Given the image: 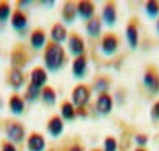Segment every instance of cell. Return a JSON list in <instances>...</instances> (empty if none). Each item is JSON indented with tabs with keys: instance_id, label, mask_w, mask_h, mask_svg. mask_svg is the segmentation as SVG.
<instances>
[{
	"instance_id": "1",
	"label": "cell",
	"mask_w": 159,
	"mask_h": 151,
	"mask_svg": "<svg viewBox=\"0 0 159 151\" xmlns=\"http://www.w3.org/2000/svg\"><path fill=\"white\" fill-rule=\"evenodd\" d=\"M43 59H45V65L49 72H59L65 64V51L61 45L51 42L45 46Z\"/></svg>"
},
{
	"instance_id": "2",
	"label": "cell",
	"mask_w": 159,
	"mask_h": 151,
	"mask_svg": "<svg viewBox=\"0 0 159 151\" xmlns=\"http://www.w3.org/2000/svg\"><path fill=\"white\" fill-rule=\"evenodd\" d=\"M5 134L8 137V142L11 143H21L24 139H25V130H24V126L18 121H7L5 122Z\"/></svg>"
},
{
	"instance_id": "3",
	"label": "cell",
	"mask_w": 159,
	"mask_h": 151,
	"mask_svg": "<svg viewBox=\"0 0 159 151\" xmlns=\"http://www.w3.org/2000/svg\"><path fill=\"white\" fill-rule=\"evenodd\" d=\"M91 99V89L86 85H78L72 91V103L78 108H84Z\"/></svg>"
},
{
	"instance_id": "4",
	"label": "cell",
	"mask_w": 159,
	"mask_h": 151,
	"mask_svg": "<svg viewBox=\"0 0 159 151\" xmlns=\"http://www.w3.org/2000/svg\"><path fill=\"white\" fill-rule=\"evenodd\" d=\"M143 86L148 89L150 94L159 92V73L153 65H148L143 73Z\"/></svg>"
},
{
	"instance_id": "5",
	"label": "cell",
	"mask_w": 159,
	"mask_h": 151,
	"mask_svg": "<svg viewBox=\"0 0 159 151\" xmlns=\"http://www.w3.org/2000/svg\"><path fill=\"white\" fill-rule=\"evenodd\" d=\"M119 48V38L115 34H105L100 40V49L105 56H113Z\"/></svg>"
},
{
	"instance_id": "6",
	"label": "cell",
	"mask_w": 159,
	"mask_h": 151,
	"mask_svg": "<svg viewBox=\"0 0 159 151\" xmlns=\"http://www.w3.org/2000/svg\"><path fill=\"white\" fill-rule=\"evenodd\" d=\"M67 45H69V51H70V54H73L75 57L84 56V40L80 37L76 32L69 34Z\"/></svg>"
},
{
	"instance_id": "7",
	"label": "cell",
	"mask_w": 159,
	"mask_h": 151,
	"mask_svg": "<svg viewBox=\"0 0 159 151\" xmlns=\"http://www.w3.org/2000/svg\"><path fill=\"white\" fill-rule=\"evenodd\" d=\"M96 108H97V112L102 116H108L111 113V108H113V99H111V95L108 92L99 94L97 102H96Z\"/></svg>"
},
{
	"instance_id": "8",
	"label": "cell",
	"mask_w": 159,
	"mask_h": 151,
	"mask_svg": "<svg viewBox=\"0 0 159 151\" xmlns=\"http://www.w3.org/2000/svg\"><path fill=\"white\" fill-rule=\"evenodd\" d=\"M126 38L132 49H137L139 46V24L137 19H130L126 25Z\"/></svg>"
},
{
	"instance_id": "9",
	"label": "cell",
	"mask_w": 159,
	"mask_h": 151,
	"mask_svg": "<svg viewBox=\"0 0 159 151\" xmlns=\"http://www.w3.org/2000/svg\"><path fill=\"white\" fill-rule=\"evenodd\" d=\"M76 13H78V16L84 19L86 22L89 19L94 18V13H96V5L92 3V2H88V0H81V2H78L76 3Z\"/></svg>"
},
{
	"instance_id": "10",
	"label": "cell",
	"mask_w": 159,
	"mask_h": 151,
	"mask_svg": "<svg viewBox=\"0 0 159 151\" xmlns=\"http://www.w3.org/2000/svg\"><path fill=\"white\" fill-rule=\"evenodd\" d=\"M118 18V10L115 2H107L102 8V22H105L107 25H115Z\"/></svg>"
},
{
	"instance_id": "11",
	"label": "cell",
	"mask_w": 159,
	"mask_h": 151,
	"mask_svg": "<svg viewBox=\"0 0 159 151\" xmlns=\"http://www.w3.org/2000/svg\"><path fill=\"white\" fill-rule=\"evenodd\" d=\"M46 81H48V75L46 70L42 67H35L32 73H30V85L38 88V89H43L46 86Z\"/></svg>"
},
{
	"instance_id": "12",
	"label": "cell",
	"mask_w": 159,
	"mask_h": 151,
	"mask_svg": "<svg viewBox=\"0 0 159 151\" xmlns=\"http://www.w3.org/2000/svg\"><path fill=\"white\" fill-rule=\"evenodd\" d=\"M46 140L42 134L32 132L27 139V151H45Z\"/></svg>"
},
{
	"instance_id": "13",
	"label": "cell",
	"mask_w": 159,
	"mask_h": 151,
	"mask_svg": "<svg viewBox=\"0 0 159 151\" xmlns=\"http://www.w3.org/2000/svg\"><path fill=\"white\" fill-rule=\"evenodd\" d=\"M46 129L49 132L51 137H54V139H57V137H61V134L64 132V121L61 116L54 115V116H51L48 119V124H46Z\"/></svg>"
},
{
	"instance_id": "14",
	"label": "cell",
	"mask_w": 159,
	"mask_h": 151,
	"mask_svg": "<svg viewBox=\"0 0 159 151\" xmlns=\"http://www.w3.org/2000/svg\"><path fill=\"white\" fill-rule=\"evenodd\" d=\"M67 38H69V34H67V29L64 27V24L57 22V24H54V25L51 27V42L52 43L61 45Z\"/></svg>"
},
{
	"instance_id": "15",
	"label": "cell",
	"mask_w": 159,
	"mask_h": 151,
	"mask_svg": "<svg viewBox=\"0 0 159 151\" xmlns=\"http://www.w3.org/2000/svg\"><path fill=\"white\" fill-rule=\"evenodd\" d=\"M72 72L75 78H84L86 72H88V59L84 56L75 57L73 64H72Z\"/></svg>"
},
{
	"instance_id": "16",
	"label": "cell",
	"mask_w": 159,
	"mask_h": 151,
	"mask_svg": "<svg viewBox=\"0 0 159 151\" xmlns=\"http://www.w3.org/2000/svg\"><path fill=\"white\" fill-rule=\"evenodd\" d=\"M11 25H13V29L18 30V32L25 30V27H27V16H25V13L22 10H16L15 13H13Z\"/></svg>"
},
{
	"instance_id": "17",
	"label": "cell",
	"mask_w": 159,
	"mask_h": 151,
	"mask_svg": "<svg viewBox=\"0 0 159 151\" xmlns=\"http://www.w3.org/2000/svg\"><path fill=\"white\" fill-rule=\"evenodd\" d=\"M30 46L34 49H45L46 46V34L43 29H35L30 34Z\"/></svg>"
},
{
	"instance_id": "18",
	"label": "cell",
	"mask_w": 159,
	"mask_h": 151,
	"mask_svg": "<svg viewBox=\"0 0 159 151\" xmlns=\"http://www.w3.org/2000/svg\"><path fill=\"white\" fill-rule=\"evenodd\" d=\"M86 34L91 38H97L102 34V19H99L97 16H94L92 19H89L86 22Z\"/></svg>"
},
{
	"instance_id": "19",
	"label": "cell",
	"mask_w": 159,
	"mask_h": 151,
	"mask_svg": "<svg viewBox=\"0 0 159 151\" xmlns=\"http://www.w3.org/2000/svg\"><path fill=\"white\" fill-rule=\"evenodd\" d=\"M7 81L13 89H19L24 85V75L19 68H13V70H10V73L7 76Z\"/></svg>"
},
{
	"instance_id": "20",
	"label": "cell",
	"mask_w": 159,
	"mask_h": 151,
	"mask_svg": "<svg viewBox=\"0 0 159 151\" xmlns=\"http://www.w3.org/2000/svg\"><path fill=\"white\" fill-rule=\"evenodd\" d=\"M78 16V13H76V3L73 2H65L64 3V8H62V19L64 22H67V24H72Z\"/></svg>"
},
{
	"instance_id": "21",
	"label": "cell",
	"mask_w": 159,
	"mask_h": 151,
	"mask_svg": "<svg viewBox=\"0 0 159 151\" xmlns=\"http://www.w3.org/2000/svg\"><path fill=\"white\" fill-rule=\"evenodd\" d=\"M8 107L13 115H21L24 112V99L18 94H13L8 100Z\"/></svg>"
},
{
	"instance_id": "22",
	"label": "cell",
	"mask_w": 159,
	"mask_h": 151,
	"mask_svg": "<svg viewBox=\"0 0 159 151\" xmlns=\"http://www.w3.org/2000/svg\"><path fill=\"white\" fill-rule=\"evenodd\" d=\"M61 118L62 121H73L76 118V110L73 107V103L64 100L61 103Z\"/></svg>"
},
{
	"instance_id": "23",
	"label": "cell",
	"mask_w": 159,
	"mask_h": 151,
	"mask_svg": "<svg viewBox=\"0 0 159 151\" xmlns=\"http://www.w3.org/2000/svg\"><path fill=\"white\" fill-rule=\"evenodd\" d=\"M40 97H42V100L46 103V105H54L56 103V91L49 88V86H45L42 89V94H40Z\"/></svg>"
},
{
	"instance_id": "24",
	"label": "cell",
	"mask_w": 159,
	"mask_h": 151,
	"mask_svg": "<svg viewBox=\"0 0 159 151\" xmlns=\"http://www.w3.org/2000/svg\"><path fill=\"white\" fill-rule=\"evenodd\" d=\"M145 13L153 19L159 18V2H156V0H148V2H145Z\"/></svg>"
},
{
	"instance_id": "25",
	"label": "cell",
	"mask_w": 159,
	"mask_h": 151,
	"mask_svg": "<svg viewBox=\"0 0 159 151\" xmlns=\"http://www.w3.org/2000/svg\"><path fill=\"white\" fill-rule=\"evenodd\" d=\"M108 86H110V80L105 78V76H100V78L96 80L94 88H92V89H94L96 92H99V94H103V92H107Z\"/></svg>"
},
{
	"instance_id": "26",
	"label": "cell",
	"mask_w": 159,
	"mask_h": 151,
	"mask_svg": "<svg viewBox=\"0 0 159 151\" xmlns=\"http://www.w3.org/2000/svg\"><path fill=\"white\" fill-rule=\"evenodd\" d=\"M40 94H42V89H38V88L29 85L27 89H25V95H24V97H25V100L34 102V100H37V99L40 97Z\"/></svg>"
},
{
	"instance_id": "27",
	"label": "cell",
	"mask_w": 159,
	"mask_h": 151,
	"mask_svg": "<svg viewBox=\"0 0 159 151\" xmlns=\"http://www.w3.org/2000/svg\"><path fill=\"white\" fill-rule=\"evenodd\" d=\"M10 13H11L10 3L8 2H0V22H5L10 18Z\"/></svg>"
},
{
	"instance_id": "28",
	"label": "cell",
	"mask_w": 159,
	"mask_h": 151,
	"mask_svg": "<svg viewBox=\"0 0 159 151\" xmlns=\"http://www.w3.org/2000/svg\"><path fill=\"white\" fill-rule=\"evenodd\" d=\"M103 151H118V142L115 137H107L103 140Z\"/></svg>"
},
{
	"instance_id": "29",
	"label": "cell",
	"mask_w": 159,
	"mask_h": 151,
	"mask_svg": "<svg viewBox=\"0 0 159 151\" xmlns=\"http://www.w3.org/2000/svg\"><path fill=\"white\" fill-rule=\"evenodd\" d=\"M0 151H18L16 145L11 143L8 140H2V143H0Z\"/></svg>"
},
{
	"instance_id": "30",
	"label": "cell",
	"mask_w": 159,
	"mask_h": 151,
	"mask_svg": "<svg viewBox=\"0 0 159 151\" xmlns=\"http://www.w3.org/2000/svg\"><path fill=\"white\" fill-rule=\"evenodd\" d=\"M135 142H137L139 148H145V145L148 143V135H145V134H139V135H135Z\"/></svg>"
},
{
	"instance_id": "31",
	"label": "cell",
	"mask_w": 159,
	"mask_h": 151,
	"mask_svg": "<svg viewBox=\"0 0 159 151\" xmlns=\"http://www.w3.org/2000/svg\"><path fill=\"white\" fill-rule=\"evenodd\" d=\"M151 118H153V121H159V100L154 102L151 107Z\"/></svg>"
},
{
	"instance_id": "32",
	"label": "cell",
	"mask_w": 159,
	"mask_h": 151,
	"mask_svg": "<svg viewBox=\"0 0 159 151\" xmlns=\"http://www.w3.org/2000/svg\"><path fill=\"white\" fill-rule=\"evenodd\" d=\"M69 151H84V149H83L81 145H72V146L69 148Z\"/></svg>"
},
{
	"instance_id": "33",
	"label": "cell",
	"mask_w": 159,
	"mask_h": 151,
	"mask_svg": "<svg viewBox=\"0 0 159 151\" xmlns=\"http://www.w3.org/2000/svg\"><path fill=\"white\" fill-rule=\"evenodd\" d=\"M42 5H45V7H52V5H54V2H42Z\"/></svg>"
},
{
	"instance_id": "34",
	"label": "cell",
	"mask_w": 159,
	"mask_h": 151,
	"mask_svg": "<svg viewBox=\"0 0 159 151\" xmlns=\"http://www.w3.org/2000/svg\"><path fill=\"white\" fill-rule=\"evenodd\" d=\"M156 32H157V35H159V18L156 19Z\"/></svg>"
},
{
	"instance_id": "35",
	"label": "cell",
	"mask_w": 159,
	"mask_h": 151,
	"mask_svg": "<svg viewBox=\"0 0 159 151\" xmlns=\"http://www.w3.org/2000/svg\"><path fill=\"white\" fill-rule=\"evenodd\" d=\"M135 151H147V149H145V148H137Z\"/></svg>"
},
{
	"instance_id": "36",
	"label": "cell",
	"mask_w": 159,
	"mask_h": 151,
	"mask_svg": "<svg viewBox=\"0 0 159 151\" xmlns=\"http://www.w3.org/2000/svg\"><path fill=\"white\" fill-rule=\"evenodd\" d=\"M91 151H100V149H91Z\"/></svg>"
}]
</instances>
